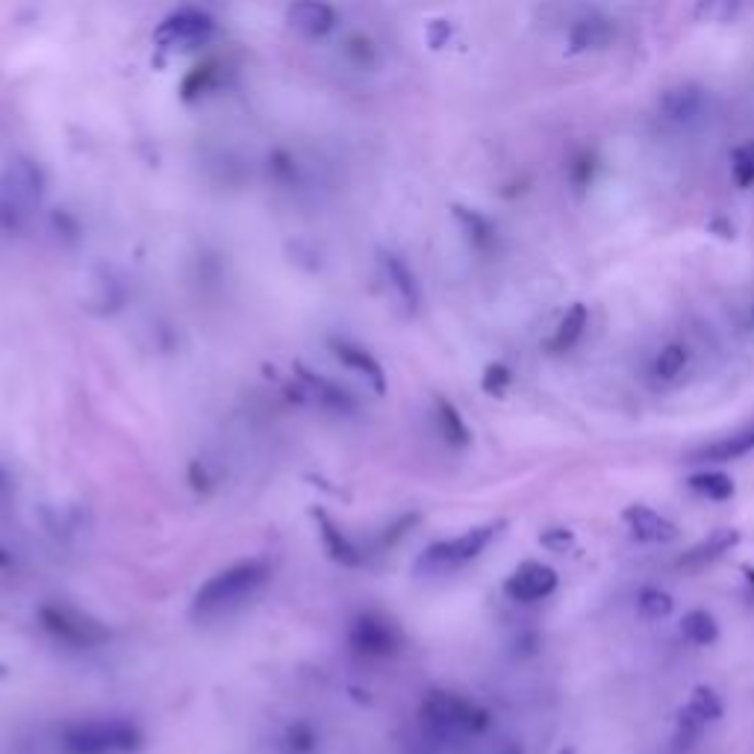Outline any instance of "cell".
I'll return each instance as SVG.
<instances>
[{"instance_id": "1", "label": "cell", "mask_w": 754, "mask_h": 754, "mask_svg": "<svg viewBox=\"0 0 754 754\" xmlns=\"http://www.w3.org/2000/svg\"><path fill=\"white\" fill-rule=\"evenodd\" d=\"M266 581H269V566L263 560L233 563L230 569L218 572L216 578H210L198 590L192 613L201 616V619H213V616H221V613H230L233 607L245 604Z\"/></svg>"}, {"instance_id": "2", "label": "cell", "mask_w": 754, "mask_h": 754, "mask_svg": "<svg viewBox=\"0 0 754 754\" xmlns=\"http://www.w3.org/2000/svg\"><path fill=\"white\" fill-rule=\"evenodd\" d=\"M145 737L130 719H89L65 725L59 746L65 754H133Z\"/></svg>"}, {"instance_id": "3", "label": "cell", "mask_w": 754, "mask_h": 754, "mask_svg": "<svg viewBox=\"0 0 754 754\" xmlns=\"http://www.w3.org/2000/svg\"><path fill=\"white\" fill-rule=\"evenodd\" d=\"M501 528H504V522H492V525L469 528V531L460 534V537L433 542V545H428V548L422 551V557L416 560V572L442 575V572H451V569H457V566H466L469 560H475V557L484 551Z\"/></svg>"}, {"instance_id": "4", "label": "cell", "mask_w": 754, "mask_h": 754, "mask_svg": "<svg viewBox=\"0 0 754 754\" xmlns=\"http://www.w3.org/2000/svg\"><path fill=\"white\" fill-rule=\"evenodd\" d=\"M422 719L439 737H469V734H481L489 725V713L484 707L472 704L469 699H460L454 693H442V690L425 699Z\"/></svg>"}, {"instance_id": "5", "label": "cell", "mask_w": 754, "mask_h": 754, "mask_svg": "<svg viewBox=\"0 0 754 754\" xmlns=\"http://www.w3.org/2000/svg\"><path fill=\"white\" fill-rule=\"evenodd\" d=\"M39 622L51 637H56L65 646L95 648L104 646L109 640L104 622H98L89 613H80L74 607H65V604H45L39 610Z\"/></svg>"}, {"instance_id": "6", "label": "cell", "mask_w": 754, "mask_h": 754, "mask_svg": "<svg viewBox=\"0 0 754 754\" xmlns=\"http://www.w3.org/2000/svg\"><path fill=\"white\" fill-rule=\"evenodd\" d=\"M213 30H216V24L207 12L186 6L162 21L154 39L165 51H192V48L204 45L213 36Z\"/></svg>"}, {"instance_id": "7", "label": "cell", "mask_w": 754, "mask_h": 754, "mask_svg": "<svg viewBox=\"0 0 754 754\" xmlns=\"http://www.w3.org/2000/svg\"><path fill=\"white\" fill-rule=\"evenodd\" d=\"M45 171L42 165L24 154L9 157L6 168H3V198L9 204H15L18 210H27L33 204H39L45 198Z\"/></svg>"}, {"instance_id": "8", "label": "cell", "mask_w": 754, "mask_h": 754, "mask_svg": "<svg viewBox=\"0 0 754 754\" xmlns=\"http://www.w3.org/2000/svg\"><path fill=\"white\" fill-rule=\"evenodd\" d=\"M351 646L369 657H386L401 646V631L383 613H360L351 625Z\"/></svg>"}, {"instance_id": "9", "label": "cell", "mask_w": 754, "mask_h": 754, "mask_svg": "<svg viewBox=\"0 0 754 754\" xmlns=\"http://www.w3.org/2000/svg\"><path fill=\"white\" fill-rule=\"evenodd\" d=\"M554 590H557V572L542 563H522L504 581V595L513 601H542Z\"/></svg>"}, {"instance_id": "10", "label": "cell", "mask_w": 754, "mask_h": 754, "mask_svg": "<svg viewBox=\"0 0 754 754\" xmlns=\"http://www.w3.org/2000/svg\"><path fill=\"white\" fill-rule=\"evenodd\" d=\"M286 24L307 39H322L336 27V9L327 0H292Z\"/></svg>"}, {"instance_id": "11", "label": "cell", "mask_w": 754, "mask_h": 754, "mask_svg": "<svg viewBox=\"0 0 754 754\" xmlns=\"http://www.w3.org/2000/svg\"><path fill=\"white\" fill-rule=\"evenodd\" d=\"M622 522L631 528V534L640 542H672L678 537L675 522H669L666 516H660L657 510H651L646 504H631L622 513Z\"/></svg>"}, {"instance_id": "12", "label": "cell", "mask_w": 754, "mask_h": 754, "mask_svg": "<svg viewBox=\"0 0 754 754\" xmlns=\"http://www.w3.org/2000/svg\"><path fill=\"white\" fill-rule=\"evenodd\" d=\"M657 109L672 124H690L704 112V92L699 86H672L660 95Z\"/></svg>"}, {"instance_id": "13", "label": "cell", "mask_w": 754, "mask_h": 754, "mask_svg": "<svg viewBox=\"0 0 754 754\" xmlns=\"http://www.w3.org/2000/svg\"><path fill=\"white\" fill-rule=\"evenodd\" d=\"M295 375L301 377V389L307 392V395H313L322 407L327 410H333V413H351L354 407H357V401H354V395L348 392V389H342L339 383H333V380H327L322 375H313L310 369H304L301 363L295 366Z\"/></svg>"}, {"instance_id": "14", "label": "cell", "mask_w": 754, "mask_h": 754, "mask_svg": "<svg viewBox=\"0 0 754 754\" xmlns=\"http://www.w3.org/2000/svg\"><path fill=\"white\" fill-rule=\"evenodd\" d=\"M330 351L342 360V366H348V369H354L357 375H363L372 386H375L377 395H383L386 392V377H383V366L377 363L375 357L366 351V348H360V345H354V342H330Z\"/></svg>"}, {"instance_id": "15", "label": "cell", "mask_w": 754, "mask_h": 754, "mask_svg": "<svg viewBox=\"0 0 754 754\" xmlns=\"http://www.w3.org/2000/svg\"><path fill=\"white\" fill-rule=\"evenodd\" d=\"M313 516H316V522H319V537H322L324 551L330 554V560H336V563H342V566H360V563H363L360 548L336 528V522H333L324 510H316Z\"/></svg>"}, {"instance_id": "16", "label": "cell", "mask_w": 754, "mask_h": 754, "mask_svg": "<svg viewBox=\"0 0 754 754\" xmlns=\"http://www.w3.org/2000/svg\"><path fill=\"white\" fill-rule=\"evenodd\" d=\"M380 266H383V274L395 292V298L404 304L407 313H416L419 307V286H416V277L413 271L407 269V263L395 254H380Z\"/></svg>"}, {"instance_id": "17", "label": "cell", "mask_w": 754, "mask_h": 754, "mask_svg": "<svg viewBox=\"0 0 754 754\" xmlns=\"http://www.w3.org/2000/svg\"><path fill=\"white\" fill-rule=\"evenodd\" d=\"M613 24L604 18H581L572 24L569 30V48L575 54H587V51H604L613 42Z\"/></svg>"}, {"instance_id": "18", "label": "cell", "mask_w": 754, "mask_h": 754, "mask_svg": "<svg viewBox=\"0 0 754 754\" xmlns=\"http://www.w3.org/2000/svg\"><path fill=\"white\" fill-rule=\"evenodd\" d=\"M749 451H754V428H746V431L734 433V436H725V439H719V442H713V445L696 451L693 457H696V460L728 463V460H737V457H743V454H749Z\"/></svg>"}, {"instance_id": "19", "label": "cell", "mask_w": 754, "mask_h": 754, "mask_svg": "<svg viewBox=\"0 0 754 754\" xmlns=\"http://www.w3.org/2000/svg\"><path fill=\"white\" fill-rule=\"evenodd\" d=\"M587 319H590L587 307H584V304H572V307L566 310V316H563L560 324H557V330H554L551 348H554V351L572 348V345L584 336V330H587Z\"/></svg>"}, {"instance_id": "20", "label": "cell", "mask_w": 754, "mask_h": 754, "mask_svg": "<svg viewBox=\"0 0 754 754\" xmlns=\"http://www.w3.org/2000/svg\"><path fill=\"white\" fill-rule=\"evenodd\" d=\"M436 425H439V431H442V436H445L451 445H469V439H472V433L466 428L463 416H460L457 407H454L451 401H445V398L436 401Z\"/></svg>"}, {"instance_id": "21", "label": "cell", "mask_w": 754, "mask_h": 754, "mask_svg": "<svg viewBox=\"0 0 754 754\" xmlns=\"http://www.w3.org/2000/svg\"><path fill=\"white\" fill-rule=\"evenodd\" d=\"M681 634L693 643V646H710L719 637V625L707 610H690L681 622Z\"/></svg>"}, {"instance_id": "22", "label": "cell", "mask_w": 754, "mask_h": 754, "mask_svg": "<svg viewBox=\"0 0 754 754\" xmlns=\"http://www.w3.org/2000/svg\"><path fill=\"white\" fill-rule=\"evenodd\" d=\"M687 360H690L687 348L678 345V342H672V345L660 348V354L651 360V375L657 377V380H675V377L687 369Z\"/></svg>"}, {"instance_id": "23", "label": "cell", "mask_w": 754, "mask_h": 754, "mask_svg": "<svg viewBox=\"0 0 754 754\" xmlns=\"http://www.w3.org/2000/svg\"><path fill=\"white\" fill-rule=\"evenodd\" d=\"M740 542V534L734 531V528H719V531H713L710 537L699 542L690 554H687V563H701V560H713V557H719V554H725V551H731L734 545Z\"/></svg>"}, {"instance_id": "24", "label": "cell", "mask_w": 754, "mask_h": 754, "mask_svg": "<svg viewBox=\"0 0 754 754\" xmlns=\"http://www.w3.org/2000/svg\"><path fill=\"white\" fill-rule=\"evenodd\" d=\"M690 489L710 501H728L734 495V481L725 472H699L690 478Z\"/></svg>"}, {"instance_id": "25", "label": "cell", "mask_w": 754, "mask_h": 754, "mask_svg": "<svg viewBox=\"0 0 754 754\" xmlns=\"http://www.w3.org/2000/svg\"><path fill=\"white\" fill-rule=\"evenodd\" d=\"M731 177L740 189L754 186V139L731 154Z\"/></svg>"}, {"instance_id": "26", "label": "cell", "mask_w": 754, "mask_h": 754, "mask_svg": "<svg viewBox=\"0 0 754 754\" xmlns=\"http://www.w3.org/2000/svg\"><path fill=\"white\" fill-rule=\"evenodd\" d=\"M286 749H289V754H316V749H319L316 728L307 725V722L289 725V731H286Z\"/></svg>"}, {"instance_id": "27", "label": "cell", "mask_w": 754, "mask_h": 754, "mask_svg": "<svg viewBox=\"0 0 754 754\" xmlns=\"http://www.w3.org/2000/svg\"><path fill=\"white\" fill-rule=\"evenodd\" d=\"M637 610L646 616V619H666L672 613V595L663 593V590H643L637 595Z\"/></svg>"}, {"instance_id": "28", "label": "cell", "mask_w": 754, "mask_h": 754, "mask_svg": "<svg viewBox=\"0 0 754 754\" xmlns=\"http://www.w3.org/2000/svg\"><path fill=\"white\" fill-rule=\"evenodd\" d=\"M687 707L699 716L701 722H716V719L722 716V701H719V696H716L713 690H707V687L693 690V699H690Z\"/></svg>"}, {"instance_id": "29", "label": "cell", "mask_w": 754, "mask_h": 754, "mask_svg": "<svg viewBox=\"0 0 754 754\" xmlns=\"http://www.w3.org/2000/svg\"><path fill=\"white\" fill-rule=\"evenodd\" d=\"M454 216H457V221L463 224V230L469 233V239H472V242H478V245H486V242H489L492 227H489V221H486L481 213L466 210V207H457V210H454Z\"/></svg>"}, {"instance_id": "30", "label": "cell", "mask_w": 754, "mask_h": 754, "mask_svg": "<svg viewBox=\"0 0 754 754\" xmlns=\"http://www.w3.org/2000/svg\"><path fill=\"white\" fill-rule=\"evenodd\" d=\"M740 0H701L699 3V18H707V21H728L734 18Z\"/></svg>"}, {"instance_id": "31", "label": "cell", "mask_w": 754, "mask_h": 754, "mask_svg": "<svg viewBox=\"0 0 754 754\" xmlns=\"http://www.w3.org/2000/svg\"><path fill=\"white\" fill-rule=\"evenodd\" d=\"M510 369L507 366H501V363H492V366H486L484 377H481V386H484V392L489 395H501L507 386H510Z\"/></svg>"}, {"instance_id": "32", "label": "cell", "mask_w": 754, "mask_h": 754, "mask_svg": "<svg viewBox=\"0 0 754 754\" xmlns=\"http://www.w3.org/2000/svg\"><path fill=\"white\" fill-rule=\"evenodd\" d=\"M539 542L548 548V551H554V554H566L572 545H575V534L572 531H566V528H551V531H545Z\"/></svg>"}, {"instance_id": "33", "label": "cell", "mask_w": 754, "mask_h": 754, "mask_svg": "<svg viewBox=\"0 0 754 754\" xmlns=\"http://www.w3.org/2000/svg\"><path fill=\"white\" fill-rule=\"evenodd\" d=\"M451 24L448 21H433L431 27H428V42H431V48H442L448 39H451Z\"/></svg>"}, {"instance_id": "34", "label": "cell", "mask_w": 754, "mask_h": 754, "mask_svg": "<svg viewBox=\"0 0 754 754\" xmlns=\"http://www.w3.org/2000/svg\"><path fill=\"white\" fill-rule=\"evenodd\" d=\"M189 481L195 489H210V478H207V469H204V463L201 460H195L192 463V469H189Z\"/></svg>"}, {"instance_id": "35", "label": "cell", "mask_w": 754, "mask_h": 754, "mask_svg": "<svg viewBox=\"0 0 754 754\" xmlns=\"http://www.w3.org/2000/svg\"><path fill=\"white\" fill-rule=\"evenodd\" d=\"M489 754H522V749H516L513 743H501L498 749H492Z\"/></svg>"}, {"instance_id": "36", "label": "cell", "mask_w": 754, "mask_h": 754, "mask_svg": "<svg viewBox=\"0 0 754 754\" xmlns=\"http://www.w3.org/2000/svg\"><path fill=\"white\" fill-rule=\"evenodd\" d=\"M9 563H12V554L6 548H0V569H6Z\"/></svg>"}, {"instance_id": "37", "label": "cell", "mask_w": 754, "mask_h": 754, "mask_svg": "<svg viewBox=\"0 0 754 754\" xmlns=\"http://www.w3.org/2000/svg\"><path fill=\"white\" fill-rule=\"evenodd\" d=\"M9 486V475H6V469H3V463H0V492Z\"/></svg>"}, {"instance_id": "38", "label": "cell", "mask_w": 754, "mask_h": 754, "mask_svg": "<svg viewBox=\"0 0 754 754\" xmlns=\"http://www.w3.org/2000/svg\"><path fill=\"white\" fill-rule=\"evenodd\" d=\"M0 678H6V666H0Z\"/></svg>"}]
</instances>
